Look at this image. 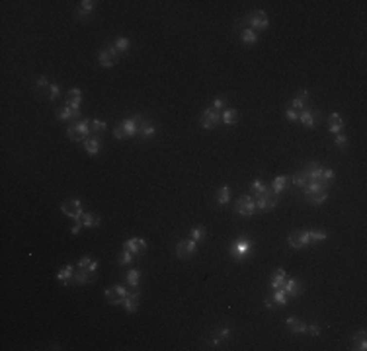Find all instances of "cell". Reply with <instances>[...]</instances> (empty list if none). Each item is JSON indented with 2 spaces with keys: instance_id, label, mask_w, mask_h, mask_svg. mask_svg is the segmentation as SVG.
Instances as JSON below:
<instances>
[{
  "instance_id": "obj_1",
  "label": "cell",
  "mask_w": 367,
  "mask_h": 351,
  "mask_svg": "<svg viewBox=\"0 0 367 351\" xmlns=\"http://www.w3.org/2000/svg\"><path fill=\"white\" fill-rule=\"evenodd\" d=\"M254 250H256V242L252 240V236L240 234L236 240L230 242V246H228V256H230L232 262L244 263V262H248V260L254 256Z\"/></svg>"
},
{
  "instance_id": "obj_2",
  "label": "cell",
  "mask_w": 367,
  "mask_h": 351,
  "mask_svg": "<svg viewBox=\"0 0 367 351\" xmlns=\"http://www.w3.org/2000/svg\"><path fill=\"white\" fill-rule=\"evenodd\" d=\"M246 28L254 30L256 34L268 30V28H270V18H268V14H266L264 10H252V12H248L246 16H242V18L234 24V32H236V34H240L242 30H246Z\"/></svg>"
},
{
  "instance_id": "obj_3",
  "label": "cell",
  "mask_w": 367,
  "mask_h": 351,
  "mask_svg": "<svg viewBox=\"0 0 367 351\" xmlns=\"http://www.w3.org/2000/svg\"><path fill=\"white\" fill-rule=\"evenodd\" d=\"M232 333H234V330H232L230 326L221 324V326H217V328H213V330H209V332L205 333L203 345H205V347H211V349H223V347L232 339Z\"/></svg>"
},
{
  "instance_id": "obj_4",
  "label": "cell",
  "mask_w": 367,
  "mask_h": 351,
  "mask_svg": "<svg viewBox=\"0 0 367 351\" xmlns=\"http://www.w3.org/2000/svg\"><path fill=\"white\" fill-rule=\"evenodd\" d=\"M328 188L330 186H326L322 182H309V186L303 190L307 203H311V205H322L328 199Z\"/></svg>"
},
{
  "instance_id": "obj_5",
  "label": "cell",
  "mask_w": 367,
  "mask_h": 351,
  "mask_svg": "<svg viewBox=\"0 0 367 351\" xmlns=\"http://www.w3.org/2000/svg\"><path fill=\"white\" fill-rule=\"evenodd\" d=\"M67 137L72 140V142H84L88 137H90V121L86 117L70 123L67 127Z\"/></svg>"
},
{
  "instance_id": "obj_6",
  "label": "cell",
  "mask_w": 367,
  "mask_h": 351,
  "mask_svg": "<svg viewBox=\"0 0 367 351\" xmlns=\"http://www.w3.org/2000/svg\"><path fill=\"white\" fill-rule=\"evenodd\" d=\"M234 213L238 215V217H252L258 209H256V199H254V195H240L238 199H236V203H234Z\"/></svg>"
},
{
  "instance_id": "obj_7",
  "label": "cell",
  "mask_w": 367,
  "mask_h": 351,
  "mask_svg": "<svg viewBox=\"0 0 367 351\" xmlns=\"http://www.w3.org/2000/svg\"><path fill=\"white\" fill-rule=\"evenodd\" d=\"M119 59H121V57H119V53L115 51L113 43H105V45L98 51V63H100L104 69H113Z\"/></svg>"
},
{
  "instance_id": "obj_8",
  "label": "cell",
  "mask_w": 367,
  "mask_h": 351,
  "mask_svg": "<svg viewBox=\"0 0 367 351\" xmlns=\"http://www.w3.org/2000/svg\"><path fill=\"white\" fill-rule=\"evenodd\" d=\"M254 199H256V209L262 211V213L274 211V209L278 207V203H280V195H278L276 192H272V190H266L264 193H260V195L254 197Z\"/></svg>"
},
{
  "instance_id": "obj_9",
  "label": "cell",
  "mask_w": 367,
  "mask_h": 351,
  "mask_svg": "<svg viewBox=\"0 0 367 351\" xmlns=\"http://www.w3.org/2000/svg\"><path fill=\"white\" fill-rule=\"evenodd\" d=\"M61 211H63V215H67V217L72 219V221H82V215H84L82 201L76 199V197L63 201V203H61Z\"/></svg>"
},
{
  "instance_id": "obj_10",
  "label": "cell",
  "mask_w": 367,
  "mask_h": 351,
  "mask_svg": "<svg viewBox=\"0 0 367 351\" xmlns=\"http://www.w3.org/2000/svg\"><path fill=\"white\" fill-rule=\"evenodd\" d=\"M135 121H137V137H141L143 140L153 139V137L157 135V125L151 123L143 113H137V115H135Z\"/></svg>"
},
{
  "instance_id": "obj_11",
  "label": "cell",
  "mask_w": 367,
  "mask_h": 351,
  "mask_svg": "<svg viewBox=\"0 0 367 351\" xmlns=\"http://www.w3.org/2000/svg\"><path fill=\"white\" fill-rule=\"evenodd\" d=\"M127 289L121 285V283H117V285H113V287H109V289H105L104 291V297H105V300H107V304H111V306H117V304H121L123 302V298L127 297Z\"/></svg>"
},
{
  "instance_id": "obj_12",
  "label": "cell",
  "mask_w": 367,
  "mask_h": 351,
  "mask_svg": "<svg viewBox=\"0 0 367 351\" xmlns=\"http://www.w3.org/2000/svg\"><path fill=\"white\" fill-rule=\"evenodd\" d=\"M195 252H197V242H193L192 238L180 240L174 248V254H176L178 260H192L195 256Z\"/></svg>"
},
{
  "instance_id": "obj_13",
  "label": "cell",
  "mask_w": 367,
  "mask_h": 351,
  "mask_svg": "<svg viewBox=\"0 0 367 351\" xmlns=\"http://www.w3.org/2000/svg\"><path fill=\"white\" fill-rule=\"evenodd\" d=\"M287 244L295 250H301V248H307V246H313L307 230H293L287 234Z\"/></svg>"
},
{
  "instance_id": "obj_14",
  "label": "cell",
  "mask_w": 367,
  "mask_h": 351,
  "mask_svg": "<svg viewBox=\"0 0 367 351\" xmlns=\"http://www.w3.org/2000/svg\"><path fill=\"white\" fill-rule=\"evenodd\" d=\"M318 119H320V111L315 109V107H311V105L305 107L303 111H299V121H301V125L305 129H315L316 123H318Z\"/></svg>"
},
{
  "instance_id": "obj_15",
  "label": "cell",
  "mask_w": 367,
  "mask_h": 351,
  "mask_svg": "<svg viewBox=\"0 0 367 351\" xmlns=\"http://www.w3.org/2000/svg\"><path fill=\"white\" fill-rule=\"evenodd\" d=\"M219 123H221V113L213 111L211 107H207V109H205V111L199 115V127H201V129H205V131L215 129Z\"/></svg>"
},
{
  "instance_id": "obj_16",
  "label": "cell",
  "mask_w": 367,
  "mask_h": 351,
  "mask_svg": "<svg viewBox=\"0 0 367 351\" xmlns=\"http://www.w3.org/2000/svg\"><path fill=\"white\" fill-rule=\"evenodd\" d=\"M96 0H82V2H78L76 10H74V18L80 20V22H86L88 18H92L94 10H96Z\"/></svg>"
},
{
  "instance_id": "obj_17",
  "label": "cell",
  "mask_w": 367,
  "mask_h": 351,
  "mask_svg": "<svg viewBox=\"0 0 367 351\" xmlns=\"http://www.w3.org/2000/svg\"><path fill=\"white\" fill-rule=\"evenodd\" d=\"M309 105H311V92H309V90H299V92L293 96V100L289 102L287 107H291V109H295V111L299 113V111H303V109L309 107Z\"/></svg>"
},
{
  "instance_id": "obj_18",
  "label": "cell",
  "mask_w": 367,
  "mask_h": 351,
  "mask_svg": "<svg viewBox=\"0 0 367 351\" xmlns=\"http://www.w3.org/2000/svg\"><path fill=\"white\" fill-rule=\"evenodd\" d=\"M123 250H129L131 254H135L137 258L139 256H143V254H147V250H149V244L145 242V238H129V240H125L123 242Z\"/></svg>"
},
{
  "instance_id": "obj_19",
  "label": "cell",
  "mask_w": 367,
  "mask_h": 351,
  "mask_svg": "<svg viewBox=\"0 0 367 351\" xmlns=\"http://www.w3.org/2000/svg\"><path fill=\"white\" fill-rule=\"evenodd\" d=\"M281 289L287 293L289 298H297V297H301V295L305 293V285H303V281H301V279H295V277L285 279V283H283Z\"/></svg>"
},
{
  "instance_id": "obj_20",
  "label": "cell",
  "mask_w": 367,
  "mask_h": 351,
  "mask_svg": "<svg viewBox=\"0 0 367 351\" xmlns=\"http://www.w3.org/2000/svg\"><path fill=\"white\" fill-rule=\"evenodd\" d=\"M303 172L307 174V178H309V182H322L324 184V180H322V174H324V168L318 164V162H309L305 168H303ZM328 186V184H326Z\"/></svg>"
},
{
  "instance_id": "obj_21",
  "label": "cell",
  "mask_w": 367,
  "mask_h": 351,
  "mask_svg": "<svg viewBox=\"0 0 367 351\" xmlns=\"http://www.w3.org/2000/svg\"><path fill=\"white\" fill-rule=\"evenodd\" d=\"M326 125H328V131H330L332 135L344 133V127H346V123H344V119H342V115H340L338 111H330V113H328Z\"/></svg>"
},
{
  "instance_id": "obj_22",
  "label": "cell",
  "mask_w": 367,
  "mask_h": 351,
  "mask_svg": "<svg viewBox=\"0 0 367 351\" xmlns=\"http://www.w3.org/2000/svg\"><path fill=\"white\" fill-rule=\"evenodd\" d=\"M139 298H141L139 291H137V289H133V291H129V293H127V297L123 298L121 306L125 308V312H127V314H133V312H137V310H139Z\"/></svg>"
},
{
  "instance_id": "obj_23",
  "label": "cell",
  "mask_w": 367,
  "mask_h": 351,
  "mask_svg": "<svg viewBox=\"0 0 367 351\" xmlns=\"http://www.w3.org/2000/svg\"><path fill=\"white\" fill-rule=\"evenodd\" d=\"M80 104H82V90H80V88H70V90L67 92L65 105H69V107L74 109V111H80Z\"/></svg>"
},
{
  "instance_id": "obj_24",
  "label": "cell",
  "mask_w": 367,
  "mask_h": 351,
  "mask_svg": "<svg viewBox=\"0 0 367 351\" xmlns=\"http://www.w3.org/2000/svg\"><path fill=\"white\" fill-rule=\"evenodd\" d=\"M55 117H57V121H72L74 123V121L82 119V111H74L69 105H63L55 111Z\"/></svg>"
},
{
  "instance_id": "obj_25",
  "label": "cell",
  "mask_w": 367,
  "mask_h": 351,
  "mask_svg": "<svg viewBox=\"0 0 367 351\" xmlns=\"http://www.w3.org/2000/svg\"><path fill=\"white\" fill-rule=\"evenodd\" d=\"M94 279H96L94 273H90V271H86V269H80V267L74 269V275H72V283H74V285L84 287V285L94 283Z\"/></svg>"
},
{
  "instance_id": "obj_26",
  "label": "cell",
  "mask_w": 367,
  "mask_h": 351,
  "mask_svg": "<svg viewBox=\"0 0 367 351\" xmlns=\"http://www.w3.org/2000/svg\"><path fill=\"white\" fill-rule=\"evenodd\" d=\"M82 144H84V150H86L90 156H98V152H100V148H102V139H100L98 135H90Z\"/></svg>"
},
{
  "instance_id": "obj_27",
  "label": "cell",
  "mask_w": 367,
  "mask_h": 351,
  "mask_svg": "<svg viewBox=\"0 0 367 351\" xmlns=\"http://www.w3.org/2000/svg\"><path fill=\"white\" fill-rule=\"evenodd\" d=\"M285 326H287L289 332L295 333V335H307V324H305L303 320H297V318L289 316V318L285 320Z\"/></svg>"
},
{
  "instance_id": "obj_28",
  "label": "cell",
  "mask_w": 367,
  "mask_h": 351,
  "mask_svg": "<svg viewBox=\"0 0 367 351\" xmlns=\"http://www.w3.org/2000/svg\"><path fill=\"white\" fill-rule=\"evenodd\" d=\"M72 275H74V267L70 265V263H67V265H63L59 271H57V281H61L65 287H69V285H72Z\"/></svg>"
},
{
  "instance_id": "obj_29",
  "label": "cell",
  "mask_w": 367,
  "mask_h": 351,
  "mask_svg": "<svg viewBox=\"0 0 367 351\" xmlns=\"http://www.w3.org/2000/svg\"><path fill=\"white\" fill-rule=\"evenodd\" d=\"M98 265H100V262H98L96 258H92V256H82V258L78 260V263H76V267L86 269V271H90V273H94V275H96V271H98Z\"/></svg>"
},
{
  "instance_id": "obj_30",
  "label": "cell",
  "mask_w": 367,
  "mask_h": 351,
  "mask_svg": "<svg viewBox=\"0 0 367 351\" xmlns=\"http://www.w3.org/2000/svg\"><path fill=\"white\" fill-rule=\"evenodd\" d=\"M289 186H291V182H289V176L281 174V176H276V178H274V182H272V192H276V193L280 195V193H283V192H285Z\"/></svg>"
},
{
  "instance_id": "obj_31",
  "label": "cell",
  "mask_w": 367,
  "mask_h": 351,
  "mask_svg": "<svg viewBox=\"0 0 367 351\" xmlns=\"http://www.w3.org/2000/svg\"><path fill=\"white\" fill-rule=\"evenodd\" d=\"M221 123L227 125V127H232L238 123V109L234 107H227L223 113H221Z\"/></svg>"
},
{
  "instance_id": "obj_32",
  "label": "cell",
  "mask_w": 367,
  "mask_h": 351,
  "mask_svg": "<svg viewBox=\"0 0 367 351\" xmlns=\"http://www.w3.org/2000/svg\"><path fill=\"white\" fill-rule=\"evenodd\" d=\"M238 37H240V41H242L244 45H256V43L260 41V35H258L254 30H250V28L242 30V32L238 34Z\"/></svg>"
},
{
  "instance_id": "obj_33",
  "label": "cell",
  "mask_w": 367,
  "mask_h": 351,
  "mask_svg": "<svg viewBox=\"0 0 367 351\" xmlns=\"http://www.w3.org/2000/svg\"><path fill=\"white\" fill-rule=\"evenodd\" d=\"M119 127L123 129L125 137H137V121H135V117H127L123 121H119Z\"/></svg>"
},
{
  "instance_id": "obj_34",
  "label": "cell",
  "mask_w": 367,
  "mask_h": 351,
  "mask_svg": "<svg viewBox=\"0 0 367 351\" xmlns=\"http://www.w3.org/2000/svg\"><path fill=\"white\" fill-rule=\"evenodd\" d=\"M125 283H127L131 289H139V285H141V269L131 267V269L125 273Z\"/></svg>"
},
{
  "instance_id": "obj_35",
  "label": "cell",
  "mask_w": 367,
  "mask_h": 351,
  "mask_svg": "<svg viewBox=\"0 0 367 351\" xmlns=\"http://www.w3.org/2000/svg\"><path fill=\"white\" fill-rule=\"evenodd\" d=\"M285 279H287L285 269H283V267H278V269L274 271L272 279H270V287H272V289H281L283 283H285Z\"/></svg>"
},
{
  "instance_id": "obj_36",
  "label": "cell",
  "mask_w": 367,
  "mask_h": 351,
  "mask_svg": "<svg viewBox=\"0 0 367 351\" xmlns=\"http://www.w3.org/2000/svg\"><path fill=\"white\" fill-rule=\"evenodd\" d=\"M113 47H115V51L119 53V57H123V55H127V53H129L131 41H129L127 37H123V35H119V37L113 41Z\"/></svg>"
},
{
  "instance_id": "obj_37",
  "label": "cell",
  "mask_w": 367,
  "mask_h": 351,
  "mask_svg": "<svg viewBox=\"0 0 367 351\" xmlns=\"http://www.w3.org/2000/svg\"><path fill=\"white\" fill-rule=\"evenodd\" d=\"M215 201L217 205H227L230 201V186H221L215 192Z\"/></svg>"
},
{
  "instance_id": "obj_38",
  "label": "cell",
  "mask_w": 367,
  "mask_h": 351,
  "mask_svg": "<svg viewBox=\"0 0 367 351\" xmlns=\"http://www.w3.org/2000/svg\"><path fill=\"white\" fill-rule=\"evenodd\" d=\"M353 347L351 349H357V351H365L367 349V337H365V330H357L353 339H351Z\"/></svg>"
},
{
  "instance_id": "obj_39",
  "label": "cell",
  "mask_w": 367,
  "mask_h": 351,
  "mask_svg": "<svg viewBox=\"0 0 367 351\" xmlns=\"http://www.w3.org/2000/svg\"><path fill=\"white\" fill-rule=\"evenodd\" d=\"M289 182L293 184V186H297V188H301V190H305L307 186H309V178H307V174L301 170V172H295L293 176H289Z\"/></svg>"
},
{
  "instance_id": "obj_40",
  "label": "cell",
  "mask_w": 367,
  "mask_h": 351,
  "mask_svg": "<svg viewBox=\"0 0 367 351\" xmlns=\"http://www.w3.org/2000/svg\"><path fill=\"white\" fill-rule=\"evenodd\" d=\"M272 298H274V302H276L278 308H283V306H287V302H289V297H287V293H285L283 289H274Z\"/></svg>"
},
{
  "instance_id": "obj_41",
  "label": "cell",
  "mask_w": 367,
  "mask_h": 351,
  "mask_svg": "<svg viewBox=\"0 0 367 351\" xmlns=\"http://www.w3.org/2000/svg\"><path fill=\"white\" fill-rule=\"evenodd\" d=\"M135 254H131L129 250H121L119 252V256H117V265H121V267H125V265H131L133 262H135Z\"/></svg>"
},
{
  "instance_id": "obj_42",
  "label": "cell",
  "mask_w": 367,
  "mask_h": 351,
  "mask_svg": "<svg viewBox=\"0 0 367 351\" xmlns=\"http://www.w3.org/2000/svg\"><path fill=\"white\" fill-rule=\"evenodd\" d=\"M100 223H102L100 217L94 215V213H84V215H82V225H84L86 228H98Z\"/></svg>"
},
{
  "instance_id": "obj_43",
  "label": "cell",
  "mask_w": 367,
  "mask_h": 351,
  "mask_svg": "<svg viewBox=\"0 0 367 351\" xmlns=\"http://www.w3.org/2000/svg\"><path fill=\"white\" fill-rule=\"evenodd\" d=\"M190 238H192L193 242H197V244H203L205 238H207L205 227H195V228H192V230H190Z\"/></svg>"
},
{
  "instance_id": "obj_44",
  "label": "cell",
  "mask_w": 367,
  "mask_h": 351,
  "mask_svg": "<svg viewBox=\"0 0 367 351\" xmlns=\"http://www.w3.org/2000/svg\"><path fill=\"white\" fill-rule=\"evenodd\" d=\"M266 190H268V186H266L262 180H252L250 186H248V192H250V195H254V197H258V195L264 193Z\"/></svg>"
},
{
  "instance_id": "obj_45",
  "label": "cell",
  "mask_w": 367,
  "mask_h": 351,
  "mask_svg": "<svg viewBox=\"0 0 367 351\" xmlns=\"http://www.w3.org/2000/svg\"><path fill=\"white\" fill-rule=\"evenodd\" d=\"M209 107H211L213 111H217V113H223V111L227 109V98H225V96H215L213 102L209 104Z\"/></svg>"
},
{
  "instance_id": "obj_46",
  "label": "cell",
  "mask_w": 367,
  "mask_h": 351,
  "mask_svg": "<svg viewBox=\"0 0 367 351\" xmlns=\"http://www.w3.org/2000/svg\"><path fill=\"white\" fill-rule=\"evenodd\" d=\"M107 129V123L105 121H100V119H92L90 121V135H100Z\"/></svg>"
},
{
  "instance_id": "obj_47",
  "label": "cell",
  "mask_w": 367,
  "mask_h": 351,
  "mask_svg": "<svg viewBox=\"0 0 367 351\" xmlns=\"http://www.w3.org/2000/svg\"><path fill=\"white\" fill-rule=\"evenodd\" d=\"M59 96H61V86H59V84H53V82H51V84H49V88L45 90V98H47L49 102H55V100H57Z\"/></svg>"
},
{
  "instance_id": "obj_48",
  "label": "cell",
  "mask_w": 367,
  "mask_h": 351,
  "mask_svg": "<svg viewBox=\"0 0 367 351\" xmlns=\"http://www.w3.org/2000/svg\"><path fill=\"white\" fill-rule=\"evenodd\" d=\"M307 234H309V238H311L313 244L324 242V240L328 238V232H326V230H307Z\"/></svg>"
},
{
  "instance_id": "obj_49",
  "label": "cell",
  "mask_w": 367,
  "mask_h": 351,
  "mask_svg": "<svg viewBox=\"0 0 367 351\" xmlns=\"http://www.w3.org/2000/svg\"><path fill=\"white\" fill-rule=\"evenodd\" d=\"M348 137L344 135V133H338V135H334V144H336V148H340V150H346L348 148Z\"/></svg>"
},
{
  "instance_id": "obj_50",
  "label": "cell",
  "mask_w": 367,
  "mask_h": 351,
  "mask_svg": "<svg viewBox=\"0 0 367 351\" xmlns=\"http://www.w3.org/2000/svg\"><path fill=\"white\" fill-rule=\"evenodd\" d=\"M49 78L43 74V76H37V80H35V92H45L47 88H49Z\"/></svg>"
},
{
  "instance_id": "obj_51",
  "label": "cell",
  "mask_w": 367,
  "mask_h": 351,
  "mask_svg": "<svg viewBox=\"0 0 367 351\" xmlns=\"http://www.w3.org/2000/svg\"><path fill=\"white\" fill-rule=\"evenodd\" d=\"M320 333H322V326L320 324H307V335L318 337Z\"/></svg>"
},
{
  "instance_id": "obj_52",
  "label": "cell",
  "mask_w": 367,
  "mask_h": 351,
  "mask_svg": "<svg viewBox=\"0 0 367 351\" xmlns=\"http://www.w3.org/2000/svg\"><path fill=\"white\" fill-rule=\"evenodd\" d=\"M285 119H287V121H293V123H295V121H299V113H297L295 109L287 107V109H285Z\"/></svg>"
},
{
  "instance_id": "obj_53",
  "label": "cell",
  "mask_w": 367,
  "mask_h": 351,
  "mask_svg": "<svg viewBox=\"0 0 367 351\" xmlns=\"http://www.w3.org/2000/svg\"><path fill=\"white\" fill-rule=\"evenodd\" d=\"M113 137H115L117 140H123V139H127V137H125V133H123V129L119 127V123L113 127Z\"/></svg>"
},
{
  "instance_id": "obj_54",
  "label": "cell",
  "mask_w": 367,
  "mask_h": 351,
  "mask_svg": "<svg viewBox=\"0 0 367 351\" xmlns=\"http://www.w3.org/2000/svg\"><path fill=\"white\" fill-rule=\"evenodd\" d=\"M82 227H84L82 221H74V225H72V228H70V234H72V236H78L80 230H82Z\"/></svg>"
},
{
  "instance_id": "obj_55",
  "label": "cell",
  "mask_w": 367,
  "mask_h": 351,
  "mask_svg": "<svg viewBox=\"0 0 367 351\" xmlns=\"http://www.w3.org/2000/svg\"><path fill=\"white\" fill-rule=\"evenodd\" d=\"M262 302H264V306H266L268 310L278 308V306H276V302H274V298H272V295H270V297H264V300H262Z\"/></svg>"
}]
</instances>
